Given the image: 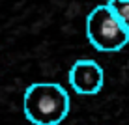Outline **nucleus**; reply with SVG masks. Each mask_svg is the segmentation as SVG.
<instances>
[{
  "label": "nucleus",
  "instance_id": "obj_3",
  "mask_svg": "<svg viewBox=\"0 0 129 125\" xmlns=\"http://www.w3.org/2000/svg\"><path fill=\"white\" fill-rule=\"evenodd\" d=\"M105 73L94 60H77L69 69V86L81 95H95L101 92Z\"/></svg>",
  "mask_w": 129,
  "mask_h": 125
},
{
  "label": "nucleus",
  "instance_id": "obj_4",
  "mask_svg": "<svg viewBox=\"0 0 129 125\" xmlns=\"http://www.w3.org/2000/svg\"><path fill=\"white\" fill-rule=\"evenodd\" d=\"M107 6L114 13V17L120 21V24L129 32V0H109Z\"/></svg>",
  "mask_w": 129,
  "mask_h": 125
},
{
  "label": "nucleus",
  "instance_id": "obj_1",
  "mask_svg": "<svg viewBox=\"0 0 129 125\" xmlns=\"http://www.w3.org/2000/svg\"><path fill=\"white\" fill-rule=\"evenodd\" d=\"M69 95L56 82H34L26 88L23 110L32 125H60L69 114Z\"/></svg>",
  "mask_w": 129,
  "mask_h": 125
},
{
  "label": "nucleus",
  "instance_id": "obj_2",
  "mask_svg": "<svg viewBox=\"0 0 129 125\" xmlns=\"http://www.w3.org/2000/svg\"><path fill=\"white\" fill-rule=\"evenodd\" d=\"M86 37L99 52H116L129 43V32L107 4H99L86 17Z\"/></svg>",
  "mask_w": 129,
  "mask_h": 125
}]
</instances>
